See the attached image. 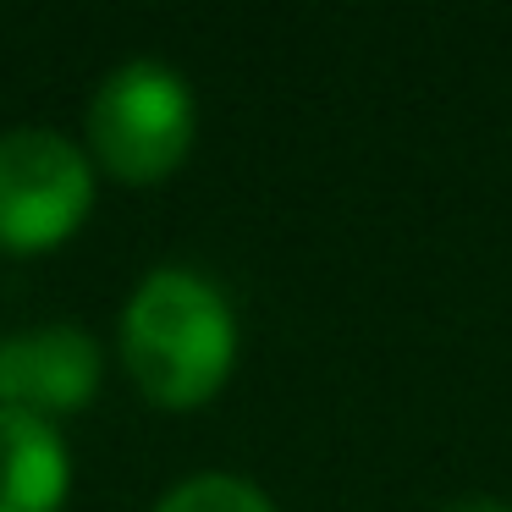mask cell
<instances>
[{"label":"cell","instance_id":"6da1fadb","mask_svg":"<svg viewBox=\"0 0 512 512\" xmlns=\"http://www.w3.org/2000/svg\"><path fill=\"white\" fill-rule=\"evenodd\" d=\"M122 358L149 402L204 408L237 358L232 303L193 270H155L122 314Z\"/></svg>","mask_w":512,"mask_h":512},{"label":"cell","instance_id":"7a4b0ae2","mask_svg":"<svg viewBox=\"0 0 512 512\" xmlns=\"http://www.w3.org/2000/svg\"><path fill=\"white\" fill-rule=\"evenodd\" d=\"M193 89L160 61H127L94 89L89 144L116 182H166L193 149Z\"/></svg>","mask_w":512,"mask_h":512},{"label":"cell","instance_id":"3957f363","mask_svg":"<svg viewBox=\"0 0 512 512\" xmlns=\"http://www.w3.org/2000/svg\"><path fill=\"white\" fill-rule=\"evenodd\" d=\"M94 204V166L50 127L0 133V248L39 254L67 243Z\"/></svg>","mask_w":512,"mask_h":512},{"label":"cell","instance_id":"277c9868","mask_svg":"<svg viewBox=\"0 0 512 512\" xmlns=\"http://www.w3.org/2000/svg\"><path fill=\"white\" fill-rule=\"evenodd\" d=\"M100 391V347L78 325H39L0 342V408L56 419Z\"/></svg>","mask_w":512,"mask_h":512},{"label":"cell","instance_id":"5b68a950","mask_svg":"<svg viewBox=\"0 0 512 512\" xmlns=\"http://www.w3.org/2000/svg\"><path fill=\"white\" fill-rule=\"evenodd\" d=\"M72 463L56 424L0 408V512H61Z\"/></svg>","mask_w":512,"mask_h":512},{"label":"cell","instance_id":"8992f818","mask_svg":"<svg viewBox=\"0 0 512 512\" xmlns=\"http://www.w3.org/2000/svg\"><path fill=\"white\" fill-rule=\"evenodd\" d=\"M155 512H276V507L243 474H193L182 485H171Z\"/></svg>","mask_w":512,"mask_h":512},{"label":"cell","instance_id":"52a82bcc","mask_svg":"<svg viewBox=\"0 0 512 512\" xmlns=\"http://www.w3.org/2000/svg\"><path fill=\"white\" fill-rule=\"evenodd\" d=\"M441 512H512L507 501H490V496H463V501H446Z\"/></svg>","mask_w":512,"mask_h":512}]
</instances>
